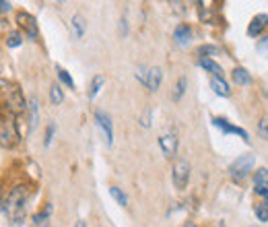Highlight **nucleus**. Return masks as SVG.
Masks as SVG:
<instances>
[{
    "instance_id": "obj_1",
    "label": "nucleus",
    "mask_w": 268,
    "mask_h": 227,
    "mask_svg": "<svg viewBox=\"0 0 268 227\" xmlns=\"http://www.w3.org/2000/svg\"><path fill=\"white\" fill-rule=\"evenodd\" d=\"M31 196V190L29 186H15L13 190L8 192L2 200V211L6 217L13 221V225H19L23 219H25V213H27V202Z\"/></svg>"
},
{
    "instance_id": "obj_2",
    "label": "nucleus",
    "mask_w": 268,
    "mask_h": 227,
    "mask_svg": "<svg viewBox=\"0 0 268 227\" xmlns=\"http://www.w3.org/2000/svg\"><path fill=\"white\" fill-rule=\"evenodd\" d=\"M254 165H256L254 155L243 153L241 157H237L235 161L229 165V174H231V178H235V180H243L254 169Z\"/></svg>"
},
{
    "instance_id": "obj_3",
    "label": "nucleus",
    "mask_w": 268,
    "mask_h": 227,
    "mask_svg": "<svg viewBox=\"0 0 268 227\" xmlns=\"http://www.w3.org/2000/svg\"><path fill=\"white\" fill-rule=\"evenodd\" d=\"M171 180L178 190H186V186L190 182V163L186 159H178L176 161V165L171 169Z\"/></svg>"
},
{
    "instance_id": "obj_4",
    "label": "nucleus",
    "mask_w": 268,
    "mask_h": 227,
    "mask_svg": "<svg viewBox=\"0 0 268 227\" xmlns=\"http://www.w3.org/2000/svg\"><path fill=\"white\" fill-rule=\"evenodd\" d=\"M95 124L101 128L103 139H106V145L112 147V145H114V124H112L110 114H106L103 110H97V112H95Z\"/></svg>"
},
{
    "instance_id": "obj_5",
    "label": "nucleus",
    "mask_w": 268,
    "mask_h": 227,
    "mask_svg": "<svg viewBox=\"0 0 268 227\" xmlns=\"http://www.w3.org/2000/svg\"><path fill=\"white\" fill-rule=\"evenodd\" d=\"M159 147L161 151L165 153V157H176V151H178V134L169 130L165 134L159 136Z\"/></svg>"
},
{
    "instance_id": "obj_6",
    "label": "nucleus",
    "mask_w": 268,
    "mask_h": 227,
    "mask_svg": "<svg viewBox=\"0 0 268 227\" xmlns=\"http://www.w3.org/2000/svg\"><path fill=\"white\" fill-rule=\"evenodd\" d=\"M17 23H19V27L27 33V38L38 39V21L29 13H17Z\"/></svg>"
},
{
    "instance_id": "obj_7",
    "label": "nucleus",
    "mask_w": 268,
    "mask_h": 227,
    "mask_svg": "<svg viewBox=\"0 0 268 227\" xmlns=\"http://www.w3.org/2000/svg\"><path fill=\"white\" fill-rule=\"evenodd\" d=\"M213 124L217 128H221L223 132H227V134H237V136H241L246 143H250V134L243 130V128H239V126H233V124H229L225 118H213Z\"/></svg>"
},
{
    "instance_id": "obj_8",
    "label": "nucleus",
    "mask_w": 268,
    "mask_h": 227,
    "mask_svg": "<svg viewBox=\"0 0 268 227\" xmlns=\"http://www.w3.org/2000/svg\"><path fill=\"white\" fill-rule=\"evenodd\" d=\"M268 27V15H256L250 23V27H248V36L250 38H256V36H260V33Z\"/></svg>"
},
{
    "instance_id": "obj_9",
    "label": "nucleus",
    "mask_w": 268,
    "mask_h": 227,
    "mask_svg": "<svg viewBox=\"0 0 268 227\" xmlns=\"http://www.w3.org/2000/svg\"><path fill=\"white\" fill-rule=\"evenodd\" d=\"M173 39L180 45H188L192 41V29L186 25V23H182V25H178L176 31H173Z\"/></svg>"
},
{
    "instance_id": "obj_10",
    "label": "nucleus",
    "mask_w": 268,
    "mask_h": 227,
    "mask_svg": "<svg viewBox=\"0 0 268 227\" xmlns=\"http://www.w3.org/2000/svg\"><path fill=\"white\" fill-rule=\"evenodd\" d=\"M71 29H73V38L75 39H80L85 36V31H87V21L83 15H75L73 21H71Z\"/></svg>"
},
{
    "instance_id": "obj_11",
    "label": "nucleus",
    "mask_w": 268,
    "mask_h": 227,
    "mask_svg": "<svg viewBox=\"0 0 268 227\" xmlns=\"http://www.w3.org/2000/svg\"><path fill=\"white\" fill-rule=\"evenodd\" d=\"M50 217H52V204L48 202L45 207L33 217V225L31 227H48V223H50Z\"/></svg>"
},
{
    "instance_id": "obj_12",
    "label": "nucleus",
    "mask_w": 268,
    "mask_h": 227,
    "mask_svg": "<svg viewBox=\"0 0 268 227\" xmlns=\"http://www.w3.org/2000/svg\"><path fill=\"white\" fill-rule=\"evenodd\" d=\"M231 76H233V83L239 85V87H248V85L252 83V76H250V73L246 71V68H241V66H237L235 71L231 73Z\"/></svg>"
},
{
    "instance_id": "obj_13",
    "label": "nucleus",
    "mask_w": 268,
    "mask_h": 227,
    "mask_svg": "<svg viewBox=\"0 0 268 227\" xmlns=\"http://www.w3.org/2000/svg\"><path fill=\"white\" fill-rule=\"evenodd\" d=\"M200 66L204 68V71H208L213 76L217 78H225V73H223V68H221L213 58H200Z\"/></svg>"
},
{
    "instance_id": "obj_14",
    "label": "nucleus",
    "mask_w": 268,
    "mask_h": 227,
    "mask_svg": "<svg viewBox=\"0 0 268 227\" xmlns=\"http://www.w3.org/2000/svg\"><path fill=\"white\" fill-rule=\"evenodd\" d=\"M211 87H213L215 93L221 95V97H229V95H231L229 83L225 81V78H217V76H213V78H211Z\"/></svg>"
},
{
    "instance_id": "obj_15",
    "label": "nucleus",
    "mask_w": 268,
    "mask_h": 227,
    "mask_svg": "<svg viewBox=\"0 0 268 227\" xmlns=\"http://www.w3.org/2000/svg\"><path fill=\"white\" fill-rule=\"evenodd\" d=\"M161 81H163L161 68H151L149 71V85H147V89L151 91V93H155V91L161 87Z\"/></svg>"
},
{
    "instance_id": "obj_16",
    "label": "nucleus",
    "mask_w": 268,
    "mask_h": 227,
    "mask_svg": "<svg viewBox=\"0 0 268 227\" xmlns=\"http://www.w3.org/2000/svg\"><path fill=\"white\" fill-rule=\"evenodd\" d=\"M103 85H106V76H103V75H95V76H93V81H91V85H89L87 97H89V99H93V97H95V95L99 93V91H101V87H103Z\"/></svg>"
},
{
    "instance_id": "obj_17",
    "label": "nucleus",
    "mask_w": 268,
    "mask_h": 227,
    "mask_svg": "<svg viewBox=\"0 0 268 227\" xmlns=\"http://www.w3.org/2000/svg\"><path fill=\"white\" fill-rule=\"evenodd\" d=\"M29 112H31L29 128H31V130H36L38 122H39V104H38V99H36V97H31V101H29Z\"/></svg>"
},
{
    "instance_id": "obj_18",
    "label": "nucleus",
    "mask_w": 268,
    "mask_h": 227,
    "mask_svg": "<svg viewBox=\"0 0 268 227\" xmlns=\"http://www.w3.org/2000/svg\"><path fill=\"white\" fill-rule=\"evenodd\" d=\"M186 85H188V81H186V76H180L178 78V83H176V87H173V99L176 101H180L182 97H184V93H186Z\"/></svg>"
},
{
    "instance_id": "obj_19",
    "label": "nucleus",
    "mask_w": 268,
    "mask_h": 227,
    "mask_svg": "<svg viewBox=\"0 0 268 227\" xmlns=\"http://www.w3.org/2000/svg\"><path fill=\"white\" fill-rule=\"evenodd\" d=\"M50 101L54 106H60L62 101H64V93H62V87L60 85H52L50 89Z\"/></svg>"
},
{
    "instance_id": "obj_20",
    "label": "nucleus",
    "mask_w": 268,
    "mask_h": 227,
    "mask_svg": "<svg viewBox=\"0 0 268 227\" xmlns=\"http://www.w3.org/2000/svg\"><path fill=\"white\" fill-rule=\"evenodd\" d=\"M254 184H256V186H266V188H268V169H266V167H260L258 172L254 174Z\"/></svg>"
},
{
    "instance_id": "obj_21",
    "label": "nucleus",
    "mask_w": 268,
    "mask_h": 227,
    "mask_svg": "<svg viewBox=\"0 0 268 227\" xmlns=\"http://www.w3.org/2000/svg\"><path fill=\"white\" fill-rule=\"evenodd\" d=\"M110 194L114 196V200H115V202L122 204V207H126V204H128V196L124 194V192H122L118 186H110Z\"/></svg>"
},
{
    "instance_id": "obj_22",
    "label": "nucleus",
    "mask_w": 268,
    "mask_h": 227,
    "mask_svg": "<svg viewBox=\"0 0 268 227\" xmlns=\"http://www.w3.org/2000/svg\"><path fill=\"white\" fill-rule=\"evenodd\" d=\"M8 101H10V104H13L17 110H25V108H27V106H25V99L21 97V91H19V89H13V97H10Z\"/></svg>"
},
{
    "instance_id": "obj_23",
    "label": "nucleus",
    "mask_w": 268,
    "mask_h": 227,
    "mask_svg": "<svg viewBox=\"0 0 268 227\" xmlns=\"http://www.w3.org/2000/svg\"><path fill=\"white\" fill-rule=\"evenodd\" d=\"M56 71H58V78H60V81L66 85V87H71V89H75V81H73V76L71 75H68L66 71H64V68H60V66H58L56 68Z\"/></svg>"
},
{
    "instance_id": "obj_24",
    "label": "nucleus",
    "mask_w": 268,
    "mask_h": 227,
    "mask_svg": "<svg viewBox=\"0 0 268 227\" xmlns=\"http://www.w3.org/2000/svg\"><path fill=\"white\" fill-rule=\"evenodd\" d=\"M256 217H258L260 221H268V202H260L256 204Z\"/></svg>"
},
{
    "instance_id": "obj_25",
    "label": "nucleus",
    "mask_w": 268,
    "mask_h": 227,
    "mask_svg": "<svg viewBox=\"0 0 268 227\" xmlns=\"http://www.w3.org/2000/svg\"><path fill=\"white\" fill-rule=\"evenodd\" d=\"M23 43V38H21V33H17V31H13L8 36V39H6V45L8 48H17V45H21Z\"/></svg>"
},
{
    "instance_id": "obj_26",
    "label": "nucleus",
    "mask_w": 268,
    "mask_h": 227,
    "mask_svg": "<svg viewBox=\"0 0 268 227\" xmlns=\"http://www.w3.org/2000/svg\"><path fill=\"white\" fill-rule=\"evenodd\" d=\"M258 134L264 141H268V116H262V120L258 122Z\"/></svg>"
},
{
    "instance_id": "obj_27",
    "label": "nucleus",
    "mask_w": 268,
    "mask_h": 227,
    "mask_svg": "<svg viewBox=\"0 0 268 227\" xmlns=\"http://www.w3.org/2000/svg\"><path fill=\"white\" fill-rule=\"evenodd\" d=\"M136 78H138V81H141L145 87L149 85V71H147L145 66H138V68H136Z\"/></svg>"
},
{
    "instance_id": "obj_28",
    "label": "nucleus",
    "mask_w": 268,
    "mask_h": 227,
    "mask_svg": "<svg viewBox=\"0 0 268 227\" xmlns=\"http://www.w3.org/2000/svg\"><path fill=\"white\" fill-rule=\"evenodd\" d=\"M54 132H56V124L52 122L50 126H48V130H45V141H43V145L45 147H50L52 145V139H54Z\"/></svg>"
},
{
    "instance_id": "obj_29",
    "label": "nucleus",
    "mask_w": 268,
    "mask_h": 227,
    "mask_svg": "<svg viewBox=\"0 0 268 227\" xmlns=\"http://www.w3.org/2000/svg\"><path fill=\"white\" fill-rule=\"evenodd\" d=\"M215 52H217L215 45H202V48H198V54H200L202 58H206V54H215Z\"/></svg>"
},
{
    "instance_id": "obj_30",
    "label": "nucleus",
    "mask_w": 268,
    "mask_h": 227,
    "mask_svg": "<svg viewBox=\"0 0 268 227\" xmlns=\"http://www.w3.org/2000/svg\"><path fill=\"white\" fill-rule=\"evenodd\" d=\"M141 126H143V128H149V126H151V110H145L143 118H141Z\"/></svg>"
},
{
    "instance_id": "obj_31",
    "label": "nucleus",
    "mask_w": 268,
    "mask_h": 227,
    "mask_svg": "<svg viewBox=\"0 0 268 227\" xmlns=\"http://www.w3.org/2000/svg\"><path fill=\"white\" fill-rule=\"evenodd\" d=\"M258 50H260L262 54H268V36L262 38V39L258 41Z\"/></svg>"
},
{
    "instance_id": "obj_32",
    "label": "nucleus",
    "mask_w": 268,
    "mask_h": 227,
    "mask_svg": "<svg viewBox=\"0 0 268 227\" xmlns=\"http://www.w3.org/2000/svg\"><path fill=\"white\" fill-rule=\"evenodd\" d=\"M254 190H256V194H258V196H264V198H268V188H266V186H256Z\"/></svg>"
},
{
    "instance_id": "obj_33",
    "label": "nucleus",
    "mask_w": 268,
    "mask_h": 227,
    "mask_svg": "<svg viewBox=\"0 0 268 227\" xmlns=\"http://www.w3.org/2000/svg\"><path fill=\"white\" fill-rule=\"evenodd\" d=\"M10 10V2H4V0H0V13H8Z\"/></svg>"
},
{
    "instance_id": "obj_34",
    "label": "nucleus",
    "mask_w": 268,
    "mask_h": 227,
    "mask_svg": "<svg viewBox=\"0 0 268 227\" xmlns=\"http://www.w3.org/2000/svg\"><path fill=\"white\" fill-rule=\"evenodd\" d=\"M120 33H122V36H126V33H128V25H126V19H122V21H120Z\"/></svg>"
},
{
    "instance_id": "obj_35",
    "label": "nucleus",
    "mask_w": 268,
    "mask_h": 227,
    "mask_svg": "<svg viewBox=\"0 0 268 227\" xmlns=\"http://www.w3.org/2000/svg\"><path fill=\"white\" fill-rule=\"evenodd\" d=\"M75 227H87V223H85V221H83V219H78V221H77V225H75Z\"/></svg>"
},
{
    "instance_id": "obj_36",
    "label": "nucleus",
    "mask_w": 268,
    "mask_h": 227,
    "mask_svg": "<svg viewBox=\"0 0 268 227\" xmlns=\"http://www.w3.org/2000/svg\"><path fill=\"white\" fill-rule=\"evenodd\" d=\"M182 227H198V225H196V223H192V221H188V223H184Z\"/></svg>"
},
{
    "instance_id": "obj_37",
    "label": "nucleus",
    "mask_w": 268,
    "mask_h": 227,
    "mask_svg": "<svg viewBox=\"0 0 268 227\" xmlns=\"http://www.w3.org/2000/svg\"><path fill=\"white\" fill-rule=\"evenodd\" d=\"M4 27V21H0V29H2Z\"/></svg>"
},
{
    "instance_id": "obj_38",
    "label": "nucleus",
    "mask_w": 268,
    "mask_h": 227,
    "mask_svg": "<svg viewBox=\"0 0 268 227\" xmlns=\"http://www.w3.org/2000/svg\"><path fill=\"white\" fill-rule=\"evenodd\" d=\"M4 85H6V83H4V81H0V87H4Z\"/></svg>"
}]
</instances>
